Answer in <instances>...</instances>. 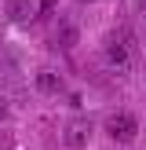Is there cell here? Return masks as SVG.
Instances as JSON below:
<instances>
[{
    "instance_id": "cell-3",
    "label": "cell",
    "mask_w": 146,
    "mask_h": 150,
    "mask_svg": "<svg viewBox=\"0 0 146 150\" xmlns=\"http://www.w3.org/2000/svg\"><path fill=\"white\" fill-rule=\"evenodd\" d=\"M62 143L69 146V150H84L88 143H91V125H88V121H66Z\"/></svg>"
},
{
    "instance_id": "cell-5",
    "label": "cell",
    "mask_w": 146,
    "mask_h": 150,
    "mask_svg": "<svg viewBox=\"0 0 146 150\" xmlns=\"http://www.w3.org/2000/svg\"><path fill=\"white\" fill-rule=\"evenodd\" d=\"M33 15H36L33 0H7V18L11 22H29Z\"/></svg>"
},
{
    "instance_id": "cell-1",
    "label": "cell",
    "mask_w": 146,
    "mask_h": 150,
    "mask_svg": "<svg viewBox=\"0 0 146 150\" xmlns=\"http://www.w3.org/2000/svg\"><path fill=\"white\" fill-rule=\"evenodd\" d=\"M131 62H135L131 40H128V37H110V40H106V66L113 73H131Z\"/></svg>"
},
{
    "instance_id": "cell-4",
    "label": "cell",
    "mask_w": 146,
    "mask_h": 150,
    "mask_svg": "<svg viewBox=\"0 0 146 150\" xmlns=\"http://www.w3.org/2000/svg\"><path fill=\"white\" fill-rule=\"evenodd\" d=\"M33 88H36L40 95H58V92H62V77H58L55 70H40V73L33 77Z\"/></svg>"
},
{
    "instance_id": "cell-2",
    "label": "cell",
    "mask_w": 146,
    "mask_h": 150,
    "mask_svg": "<svg viewBox=\"0 0 146 150\" xmlns=\"http://www.w3.org/2000/svg\"><path fill=\"white\" fill-rule=\"evenodd\" d=\"M106 132H110V139H117V143H135V136H139V121L131 114H113L106 121Z\"/></svg>"
},
{
    "instance_id": "cell-7",
    "label": "cell",
    "mask_w": 146,
    "mask_h": 150,
    "mask_svg": "<svg viewBox=\"0 0 146 150\" xmlns=\"http://www.w3.org/2000/svg\"><path fill=\"white\" fill-rule=\"evenodd\" d=\"M4 114H7V103H4V99H0V117H4Z\"/></svg>"
},
{
    "instance_id": "cell-8",
    "label": "cell",
    "mask_w": 146,
    "mask_h": 150,
    "mask_svg": "<svg viewBox=\"0 0 146 150\" xmlns=\"http://www.w3.org/2000/svg\"><path fill=\"white\" fill-rule=\"evenodd\" d=\"M142 29H146V11H142Z\"/></svg>"
},
{
    "instance_id": "cell-6",
    "label": "cell",
    "mask_w": 146,
    "mask_h": 150,
    "mask_svg": "<svg viewBox=\"0 0 146 150\" xmlns=\"http://www.w3.org/2000/svg\"><path fill=\"white\" fill-rule=\"evenodd\" d=\"M77 37H80L77 22H62V26H58V37H55V44H58V48H73V44H77Z\"/></svg>"
}]
</instances>
